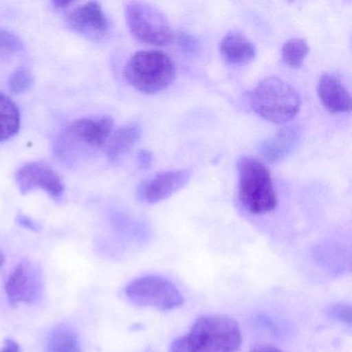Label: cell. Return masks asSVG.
I'll list each match as a JSON object with an SVG mask.
<instances>
[{"label":"cell","mask_w":352,"mask_h":352,"mask_svg":"<svg viewBox=\"0 0 352 352\" xmlns=\"http://www.w3.org/2000/svg\"><path fill=\"white\" fill-rule=\"evenodd\" d=\"M23 49V41L19 36L8 30H0V56L16 54Z\"/></svg>","instance_id":"cell-20"},{"label":"cell","mask_w":352,"mask_h":352,"mask_svg":"<svg viewBox=\"0 0 352 352\" xmlns=\"http://www.w3.org/2000/svg\"><path fill=\"white\" fill-rule=\"evenodd\" d=\"M16 182L22 195L42 189L54 199H60L65 186L56 172L44 162H30L18 170Z\"/></svg>","instance_id":"cell-9"},{"label":"cell","mask_w":352,"mask_h":352,"mask_svg":"<svg viewBox=\"0 0 352 352\" xmlns=\"http://www.w3.org/2000/svg\"><path fill=\"white\" fill-rule=\"evenodd\" d=\"M308 54V44L302 38H292L287 41L281 49L282 61L294 69L302 67Z\"/></svg>","instance_id":"cell-18"},{"label":"cell","mask_w":352,"mask_h":352,"mask_svg":"<svg viewBox=\"0 0 352 352\" xmlns=\"http://www.w3.org/2000/svg\"><path fill=\"white\" fill-rule=\"evenodd\" d=\"M114 120L110 117L102 119H79L69 124L57 141L58 156L67 158L76 146L102 148L107 145L112 135Z\"/></svg>","instance_id":"cell-7"},{"label":"cell","mask_w":352,"mask_h":352,"mask_svg":"<svg viewBox=\"0 0 352 352\" xmlns=\"http://www.w3.org/2000/svg\"><path fill=\"white\" fill-rule=\"evenodd\" d=\"M21 124L20 112L15 102L0 91V142H6L17 135Z\"/></svg>","instance_id":"cell-16"},{"label":"cell","mask_w":352,"mask_h":352,"mask_svg":"<svg viewBox=\"0 0 352 352\" xmlns=\"http://www.w3.org/2000/svg\"><path fill=\"white\" fill-rule=\"evenodd\" d=\"M177 69L170 56L160 51H141L127 61L124 77L138 91L155 94L176 79Z\"/></svg>","instance_id":"cell-4"},{"label":"cell","mask_w":352,"mask_h":352,"mask_svg":"<svg viewBox=\"0 0 352 352\" xmlns=\"http://www.w3.org/2000/svg\"><path fill=\"white\" fill-rule=\"evenodd\" d=\"M0 352H20V346L17 342L13 339H7L3 345V349Z\"/></svg>","instance_id":"cell-25"},{"label":"cell","mask_w":352,"mask_h":352,"mask_svg":"<svg viewBox=\"0 0 352 352\" xmlns=\"http://www.w3.org/2000/svg\"><path fill=\"white\" fill-rule=\"evenodd\" d=\"M125 18L129 30L140 42L164 46L174 38V32L168 18L153 5L131 1L125 9Z\"/></svg>","instance_id":"cell-5"},{"label":"cell","mask_w":352,"mask_h":352,"mask_svg":"<svg viewBox=\"0 0 352 352\" xmlns=\"http://www.w3.org/2000/svg\"><path fill=\"white\" fill-rule=\"evenodd\" d=\"M5 261H6L5 255H3V253L1 252V250H0V267H3V263H5Z\"/></svg>","instance_id":"cell-27"},{"label":"cell","mask_w":352,"mask_h":352,"mask_svg":"<svg viewBox=\"0 0 352 352\" xmlns=\"http://www.w3.org/2000/svg\"><path fill=\"white\" fill-rule=\"evenodd\" d=\"M153 154H152V152L148 151V150H141L138 153V164H139L142 168H150L152 162H153Z\"/></svg>","instance_id":"cell-23"},{"label":"cell","mask_w":352,"mask_h":352,"mask_svg":"<svg viewBox=\"0 0 352 352\" xmlns=\"http://www.w3.org/2000/svg\"><path fill=\"white\" fill-rule=\"evenodd\" d=\"M241 344L242 333L236 321L226 315H205L173 342L170 352H236Z\"/></svg>","instance_id":"cell-1"},{"label":"cell","mask_w":352,"mask_h":352,"mask_svg":"<svg viewBox=\"0 0 352 352\" xmlns=\"http://www.w3.org/2000/svg\"><path fill=\"white\" fill-rule=\"evenodd\" d=\"M329 315L335 320L351 325V307L346 304L333 305L329 309Z\"/></svg>","instance_id":"cell-21"},{"label":"cell","mask_w":352,"mask_h":352,"mask_svg":"<svg viewBox=\"0 0 352 352\" xmlns=\"http://www.w3.org/2000/svg\"><path fill=\"white\" fill-rule=\"evenodd\" d=\"M133 304L160 311L173 310L183 304V296L174 283L160 276L138 278L125 288Z\"/></svg>","instance_id":"cell-6"},{"label":"cell","mask_w":352,"mask_h":352,"mask_svg":"<svg viewBox=\"0 0 352 352\" xmlns=\"http://www.w3.org/2000/svg\"><path fill=\"white\" fill-rule=\"evenodd\" d=\"M178 44L187 53H195L199 47V41L186 32H180L178 34Z\"/></svg>","instance_id":"cell-22"},{"label":"cell","mask_w":352,"mask_h":352,"mask_svg":"<svg viewBox=\"0 0 352 352\" xmlns=\"http://www.w3.org/2000/svg\"><path fill=\"white\" fill-rule=\"evenodd\" d=\"M317 94L325 109L333 114L349 112L351 96L341 80L331 74H323L317 84Z\"/></svg>","instance_id":"cell-13"},{"label":"cell","mask_w":352,"mask_h":352,"mask_svg":"<svg viewBox=\"0 0 352 352\" xmlns=\"http://www.w3.org/2000/svg\"><path fill=\"white\" fill-rule=\"evenodd\" d=\"M249 104L261 118L275 124L292 121L302 106L298 92L287 82L269 77L259 82L249 94Z\"/></svg>","instance_id":"cell-2"},{"label":"cell","mask_w":352,"mask_h":352,"mask_svg":"<svg viewBox=\"0 0 352 352\" xmlns=\"http://www.w3.org/2000/svg\"><path fill=\"white\" fill-rule=\"evenodd\" d=\"M17 222L20 226H23L24 228H28V230H34V232H38L40 230L38 224L34 221L32 218L28 217V216L20 214V215L17 216Z\"/></svg>","instance_id":"cell-24"},{"label":"cell","mask_w":352,"mask_h":352,"mask_svg":"<svg viewBox=\"0 0 352 352\" xmlns=\"http://www.w3.org/2000/svg\"><path fill=\"white\" fill-rule=\"evenodd\" d=\"M251 352H282L278 348L274 347L271 345H258L253 348Z\"/></svg>","instance_id":"cell-26"},{"label":"cell","mask_w":352,"mask_h":352,"mask_svg":"<svg viewBox=\"0 0 352 352\" xmlns=\"http://www.w3.org/2000/svg\"><path fill=\"white\" fill-rule=\"evenodd\" d=\"M48 352H82L77 333L67 327L53 329L47 340Z\"/></svg>","instance_id":"cell-17"},{"label":"cell","mask_w":352,"mask_h":352,"mask_svg":"<svg viewBox=\"0 0 352 352\" xmlns=\"http://www.w3.org/2000/svg\"><path fill=\"white\" fill-rule=\"evenodd\" d=\"M43 275L40 267L32 261H22L6 282V294L12 305L32 304L43 294Z\"/></svg>","instance_id":"cell-8"},{"label":"cell","mask_w":352,"mask_h":352,"mask_svg":"<svg viewBox=\"0 0 352 352\" xmlns=\"http://www.w3.org/2000/svg\"><path fill=\"white\" fill-rule=\"evenodd\" d=\"M141 135L142 129L137 123L125 125L115 131L106 145V154L109 160L113 162H118L135 146Z\"/></svg>","instance_id":"cell-15"},{"label":"cell","mask_w":352,"mask_h":352,"mask_svg":"<svg viewBox=\"0 0 352 352\" xmlns=\"http://www.w3.org/2000/svg\"><path fill=\"white\" fill-rule=\"evenodd\" d=\"M65 15L69 26L88 38L100 40L109 32L110 23L108 18L102 11V6L96 1L80 5L72 3L65 10Z\"/></svg>","instance_id":"cell-10"},{"label":"cell","mask_w":352,"mask_h":352,"mask_svg":"<svg viewBox=\"0 0 352 352\" xmlns=\"http://www.w3.org/2000/svg\"><path fill=\"white\" fill-rule=\"evenodd\" d=\"M191 176L192 172L187 168L160 173L140 184L137 190L138 199L142 203L150 205L160 203L182 189Z\"/></svg>","instance_id":"cell-11"},{"label":"cell","mask_w":352,"mask_h":352,"mask_svg":"<svg viewBox=\"0 0 352 352\" xmlns=\"http://www.w3.org/2000/svg\"><path fill=\"white\" fill-rule=\"evenodd\" d=\"M34 84V78L32 72L22 67L12 74L9 80V89L13 94H21L30 90Z\"/></svg>","instance_id":"cell-19"},{"label":"cell","mask_w":352,"mask_h":352,"mask_svg":"<svg viewBox=\"0 0 352 352\" xmlns=\"http://www.w3.org/2000/svg\"><path fill=\"white\" fill-rule=\"evenodd\" d=\"M236 168L239 197L246 211L253 215L273 211L277 206V195L267 166L255 158L243 156Z\"/></svg>","instance_id":"cell-3"},{"label":"cell","mask_w":352,"mask_h":352,"mask_svg":"<svg viewBox=\"0 0 352 352\" xmlns=\"http://www.w3.org/2000/svg\"><path fill=\"white\" fill-rule=\"evenodd\" d=\"M222 57L232 65H246L254 59L256 48L241 34H228L220 43Z\"/></svg>","instance_id":"cell-14"},{"label":"cell","mask_w":352,"mask_h":352,"mask_svg":"<svg viewBox=\"0 0 352 352\" xmlns=\"http://www.w3.org/2000/svg\"><path fill=\"white\" fill-rule=\"evenodd\" d=\"M302 133L298 126H285L261 144L259 152L270 164H278L288 157L300 143Z\"/></svg>","instance_id":"cell-12"}]
</instances>
